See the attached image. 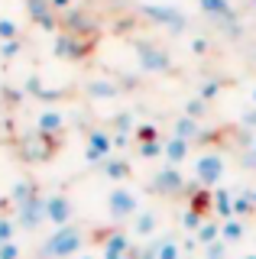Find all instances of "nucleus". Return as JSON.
Wrapping results in <instances>:
<instances>
[{
	"label": "nucleus",
	"mask_w": 256,
	"mask_h": 259,
	"mask_svg": "<svg viewBox=\"0 0 256 259\" xmlns=\"http://www.w3.org/2000/svg\"><path fill=\"white\" fill-rule=\"evenodd\" d=\"M172 136H179V140L191 143V140H198V136H201V123L182 113V117H179V120H175V123H172Z\"/></svg>",
	"instance_id": "obj_9"
},
{
	"label": "nucleus",
	"mask_w": 256,
	"mask_h": 259,
	"mask_svg": "<svg viewBox=\"0 0 256 259\" xmlns=\"http://www.w3.org/2000/svg\"><path fill=\"white\" fill-rule=\"evenodd\" d=\"M52 4H55V7H68L71 0H52Z\"/></svg>",
	"instance_id": "obj_34"
},
{
	"label": "nucleus",
	"mask_w": 256,
	"mask_h": 259,
	"mask_svg": "<svg viewBox=\"0 0 256 259\" xmlns=\"http://www.w3.org/2000/svg\"><path fill=\"white\" fill-rule=\"evenodd\" d=\"M243 165L246 168H256V136H253V146L246 149V156H243Z\"/></svg>",
	"instance_id": "obj_29"
},
{
	"label": "nucleus",
	"mask_w": 256,
	"mask_h": 259,
	"mask_svg": "<svg viewBox=\"0 0 256 259\" xmlns=\"http://www.w3.org/2000/svg\"><path fill=\"white\" fill-rule=\"evenodd\" d=\"M107 204H110V214L114 217H130V214H137V194L126 191V188H114Z\"/></svg>",
	"instance_id": "obj_5"
},
{
	"label": "nucleus",
	"mask_w": 256,
	"mask_h": 259,
	"mask_svg": "<svg viewBox=\"0 0 256 259\" xmlns=\"http://www.w3.org/2000/svg\"><path fill=\"white\" fill-rule=\"evenodd\" d=\"M137 55H140V65H143L146 71H169V68H172L169 52H162L159 46L140 42V46H137Z\"/></svg>",
	"instance_id": "obj_4"
},
{
	"label": "nucleus",
	"mask_w": 256,
	"mask_h": 259,
	"mask_svg": "<svg viewBox=\"0 0 256 259\" xmlns=\"http://www.w3.org/2000/svg\"><path fill=\"white\" fill-rule=\"evenodd\" d=\"M91 94H94V97H114L117 88L107 84V81H98V84H91Z\"/></svg>",
	"instance_id": "obj_27"
},
{
	"label": "nucleus",
	"mask_w": 256,
	"mask_h": 259,
	"mask_svg": "<svg viewBox=\"0 0 256 259\" xmlns=\"http://www.w3.org/2000/svg\"><path fill=\"white\" fill-rule=\"evenodd\" d=\"M240 123H243V130H256V107L243 110V117H240Z\"/></svg>",
	"instance_id": "obj_28"
},
{
	"label": "nucleus",
	"mask_w": 256,
	"mask_h": 259,
	"mask_svg": "<svg viewBox=\"0 0 256 259\" xmlns=\"http://www.w3.org/2000/svg\"><path fill=\"white\" fill-rule=\"evenodd\" d=\"M240 259H256V253H246V256H240Z\"/></svg>",
	"instance_id": "obj_35"
},
{
	"label": "nucleus",
	"mask_w": 256,
	"mask_h": 259,
	"mask_svg": "<svg viewBox=\"0 0 256 259\" xmlns=\"http://www.w3.org/2000/svg\"><path fill=\"white\" fill-rule=\"evenodd\" d=\"M84 259H91V256H84Z\"/></svg>",
	"instance_id": "obj_39"
},
{
	"label": "nucleus",
	"mask_w": 256,
	"mask_h": 259,
	"mask_svg": "<svg viewBox=\"0 0 256 259\" xmlns=\"http://www.w3.org/2000/svg\"><path fill=\"white\" fill-rule=\"evenodd\" d=\"M133 249H130V240L123 237V233H110L107 243H104V256L107 259H126Z\"/></svg>",
	"instance_id": "obj_10"
},
{
	"label": "nucleus",
	"mask_w": 256,
	"mask_h": 259,
	"mask_svg": "<svg viewBox=\"0 0 256 259\" xmlns=\"http://www.w3.org/2000/svg\"><path fill=\"white\" fill-rule=\"evenodd\" d=\"M224 172H227V162H224L221 152L207 149L201 152V156L195 159V182L201 185V188H214V185L224 178Z\"/></svg>",
	"instance_id": "obj_1"
},
{
	"label": "nucleus",
	"mask_w": 256,
	"mask_h": 259,
	"mask_svg": "<svg viewBox=\"0 0 256 259\" xmlns=\"http://www.w3.org/2000/svg\"><path fill=\"white\" fill-rule=\"evenodd\" d=\"M201 224H204V217H201V214H195V210H188V207H185V214H182V227H185L188 233H195V230H198V227H201Z\"/></svg>",
	"instance_id": "obj_23"
},
{
	"label": "nucleus",
	"mask_w": 256,
	"mask_h": 259,
	"mask_svg": "<svg viewBox=\"0 0 256 259\" xmlns=\"http://www.w3.org/2000/svg\"><path fill=\"white\" fill-rule=\"evenodd\" d=\"M250 97H253V107H256V84H253V94Z\"/></svg>",
	"instance_id": "obj_36"
},
{
	"label": "nucleus",
	"mask_w": 256,
	"mask_h": 259,
	"mask_svg": "<svg viewBox=\"0 0 256 259\" xmlns=\"http://www.w3.org/2000/svg\"><path fill=\"white\" fill-rule=\"evenodd\" d=\"M253 210H256V204H253L250 191H243V194H237V198H234V217H240V221H243V217L253 214Z\"/></svg>",
	"instance_id": "obj_18"
},
{
	"label": "nucleus",
	"mask_w": 256,
	"mask_h": 259,
	"mask_svg": "<svg viewBox=\"0 0 256 259\" xmlns=\"http://www.w3.org/2000/svg\"><path fill=\"white\" fill-rule=\"evenodd\" d=\"M156 259H182V243L179 240H159V256Z\"/></svg>",
	"instance_id": "obj_19"
},
{
	"label": "nucleus",
	"mask_w": 256,
	"mask_h": 259,
	"mask_svg": "<svg viewBox=\"0 0 256 259\" xmlns=\"http://www.w3.org/2000/svg\"><path fill=\"white\" fill-rule=\"evenodd\" d=\"M195 240H198V246H211V243H218L221 240V221H204L201 227L195 230Z\"/></svg>",
	"instance_id": "obj_14"
},
{
	"label": "nucleus",
	"mask_w": 256,
	"mask_h": 259,
	"mask_svg": "<svg viewBox=\"0 0 256 259\" xmlns=\"http://www.w3.org/2000/svg\"><path fill=\"white\" fill-rule=\"evenodd\" d=\"M78 243H81V237H78V230H62L59 237H55V240L49 243V253H55V256L75 253V249H78Z\"/></svg>",
	"instance_id": "obj_8"
},
{
	"label": "nucleus",
	"mask_w": 256,
	"mask_h": 259,
	"mask_svg": "<svg viewBox=\"0 0 256 259\" xmlns=\"http://www.w3.org/2000/svg\"><path fill=\"white\" fill-rule=\"evenodd\" d=\"M204 110H207V101H201V97H191V101L185 104V117H191V120L204 117Z\"/></svg>",
	"instance_id": "obj_21"
},
{
	"label": "nucleus",
	"mask_w": 256,
	"mask_h": 259,
	"mask_svg": "<svg viewBox=\"0 0 256 259\" xmlns=\"http://www.w3.org/2000/svg\"><path fill=\"white\" fill-rule=\"evenodd\" d=\"M159 256V243H149V246L140 249V259H156Z\"/></svg>",
	"instance_id": "obj_31"
},
{
	"label": "nucleus",
	"mask_w": 256,
	"mask_h": 259,
	"mask_svg": "<svg viewBox=\"0 0 256 259\" xmlns=\"http://www.w3.org/2000/svg\"><path fill=\"white\" fill-rule=\"evenodd\" d=\"M218 91H221V81L207 78V81H201V88H198V97H201V101H211V97H218Z\"/></svg>",
	"instance_id": "obj_20"
},
{
	"label": "nucleus",
	"mask_w": 256,
	"mask_h": 259,
	"mask_svg": "<svg viewBox=\"0 0 256 259\" xmlns=\"http://www.w3.org/2000/svg\"><path fill=\"white\" fill-rule=\"evenodd\" d=\"M156 214H153V210H143V214H137V224H133V230H137L140 233V237H153V233H156Z\"/></svg>",
	"instance_id": "obj_16"
},
{
	"label": "nucleus",
	"mask_w": 256,
	"mask_h": 259,
	"mask_svg": "<svg viewBox=\"0 0 256 259\" xmlns=\"http://www.w3.org/2000/svg\"><path fill=\"white\" fill-rule=\"evenodd\" d=\"M110 146H114V140H110L107 133H91V140H88V159L91 162H101V159H107L110 156Z\"/></svg>",
	"instance_id": "obj_7"
},
{
	"label": "nucleus",
	"mask_w": 256,
	"mask_h": 259,
	"mask_svg": "<svg viewBox=\"0 0 256 259\" xmlns=\"http://www.w3.org/2000/svg\"><path fill=\"white\" fill-rule=\"evenodd\" d=\"M188 149H191V143H185V140H179V136H172V140L165 143L162 156L169 159V165H182V162L188 159Z\"/></svg>",
	"instance_id": "obj_11"
},
{
	"label": "nucleus",
	"mask_w": 256,
	"mask_h": 259,
	"mask_svg": "<svg viewBox=\"0 0 256 259\" xmlns=\"http://www.w3.org/2000/svg\"><path fill=\"white\" fill-rule=\"evenodd\" d=\"M107 175L110 178H126L130 175V165H126L123 159H114V162H107Z\"/></svg>",
	"instance_id": "obj_25"
},
{
	"label": "nucleus",
	"mask_w": 256,
	"mask_h": 259,
	"mask_svg": "<svg viewBox=\"0 0 256 259\" xmlns=\"http://www.w3.org/2000/svg\"><path fill=\"white\" fill-rule=\"evenodd\" d=\"M68 214H71V207H68L65 198H52V201H49V217H52L55 224H65Z\"/></svg>",
	"instance_id": "obj_17"
},
{
	"label": "nucleus",
	"mask_w": 256,
	"mask_h": 259,
	"mask_svg": "<svg viewBox=\"0 0 256 259\" xmlns=\"http://www.w3.org/2000/svg\"><path fill=\"white\" fill-rule=\"evenodd\" d=\"M162 149H165V146L159 143V140H153V143H140V156H143V159H159V156H162Z\"/></svg>",
	"instance_id": "obj_22"
},
{
	"label": "nucleus",
	"mask_w": 256,
	"mask_h": 259,
	"mask_svg": "<svg viewBox=\"0 0 256 259\" xmlns=\"http://www.w3.org/2000/svg\"><path fill=\"white\" fill-rule=\"evenodd\" d=\"M243 237H246V224L240 221V217H230V221H221V240L227 243V246H230V243H240Z\"/></svg>",
	"instance_id": "obj_12"
},
{
	"label": "nucleus",
	"mask_w": 256,
	"mask_h": 259,
	"mask_svg": "<svg viewBox=\"0 0 256 259\" xmlns=\"http://www.w3.org/2000/svg\"><path fill=\"white\" fill-rule=\"evenodd\" d=\"M253 10H256V0H253Z\"/></svg>",
	"instance_id": "obj_38"
},
{
	"label": "nucleus",
	"mask_w": 256,
	"mask_h": 259,
	"mask_svg": "<svg viewBox=\"0 0 256 259\" xmlns=\"http://www.w3.org/2000/svg\"><path fill=\"white\" fill-rule=\"evenodd\" d=\"M143 13H146L153 23H159V26L172 29V32H182V29L188 26L185 13L175 10V7H165V4H146V7H143Z\"/></svg>",
	"instance_id": "obj_2"
},
{
	"label": "nucleus",
	"mask_w": 256,
	"mask_h": 259,
	"mask_svg": "<svg viewBox=\"0 0 256 259\" xmlns=\"http://www.w3.org/2000/svg\"><path fill=\"white\" fill-rule=\"evenodd\" d=\"M117 126L123 130V133H126V130H133V117H130V113H120V117H117Z\"/></svg>",
	"instance_id": "obj_33"
},
{
	"label": "nucleus",
	"mask_w": 256,
	"mask_h": 259,
	"mask_svg": "<svg viewBox=\"0 0 256 259\" xmlns=\"http://www.w3.org/2000/svg\"><path fill=\"white\" fill-rule=\"evenodd\" d=\"M201 253H204V259H227V243L218 240V243H211V246H204Z\"/></svg>",
	"instance_id": "obj_24"
},
{
	"label": "nucleus",
	"mask_w": 256,
	"mask_h": 259,
	"mask_svg": "<svg viewBox=\"0 0 256 259\" xmlns=\"http://www.w3.org/2000/svg\"><path fill=\"white\" fill-rule=\"evenodd\" d=\"M198 7H201V13L214 16V20H234V7L227 0H198Z\"/></svg>",
	"instance_id": "obj_13"
},
{
	"label": "nucleus",
	"mask_w": 256,
	"mask_h": 259,
	"mask_svg": "<svg viewBox=\"0 0 256 259\" xmlns=\"http://www.w3.org/2000/svg\"><path fill=\"white\" fill-rule=\"evenodd\" d=\"M156 194H182L185 191V175L179 172V165H165V168H159L156 178H153V185H149Z\"/></svg>",
	"instance_id": "obj_3"
},
{
	"label": "nucleus",
	"mask_w": 256,
	"mask_h": 259,
	"mask_svg": "<svg viewBox=\"0 0 256 259\" xmlns=\"http://www.w3.org/2000/svg\"><path fill=\"white\" fill-rule=\"evenodd\" d=\"M188 191H191V201H188V210H195V214H201V217H204V214H207V210H211V207H214V191H207V188H201V185H198V182H195V185H191V188H188Z\"/></svg>",
	"instance_id": "obj_6"
},
{
	"label": "nucleus",
	"mask_w": 256,
	"mask_h": 259,
	"mask_svg": "<svg viewBox=\"0 0 256 259\" xmlns=\"http://www.w3.org/2000/svg\"><path fill=\"white\" fill-rule=\"evenodd\" d=\"M156 136H159V130H156L153 123H143V126H137V140H140V143H153Z\"/></svg>",
	"instance_id": "obj_26"
},
{
	"label": "nucleus",
	"mask_w": 256,
	"mask_h": 259,
	"mask_svg": "<svg viewBox=\"0 0 256 259\" xmlns=\"http://www.w3.org/2000/svg\"><path fill=\"white\" fill-rule=\"evenodd\" d=\"M211 210L221 217V221H230V217H234V194L218 188V191H214V207Z\"/></svg>",
	"instance_id": "obj_15"
},
{
	"label": "nucleus",
	"mask_w": 256,
	"mask_h": 259,
	"mask_svg": "<svg viewBox=\"0 0 256 259\" xmlns=\"http://www.w3.org/2000/svg\"><path fill=\"white\" fill-rule=\"evenodd\" d=\"M207 49H211V46H207V39H201V36L191 39V52H195V55H204Z\"/></svg>",
	"instance_id": "obj_30"
},
{
	"label": "nucleus",
	"mask_w": 256,
	"mask_h": 259,
	"mask_svg": "<svg viewBox=\"0 0 256 259\" xmlns=\"http://www.w3.org/2000/svg\"><path fill=\"white\" fill-rule=\"evenodd\" d=\"M59 123H62V120H59V113H46V117H42V126H46V130H55Z\"/></svg>",
	"instance_id": "obj_32"
},
{
	"label": "nucleus",
	"mask_w": 256,
	"mask_h": 259,
	"mask_svg": "<svg viewBox=\"0 0 256 259\" xmlns=\"http://www.w3.org/2000/svg\"><path fill=\"white\" fill-rule=\"evenodd\" d=\"M250 198H253V204H256V188H253V191H250Z\"/></svg>",
	"instance_id": "obj_37"
}]
</instances>
